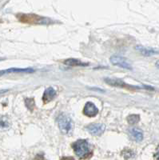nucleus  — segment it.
<instances>
[{
	"mask_svg": "<svg viewBox=\"0 0 159 160\" xmlns=\"http://www.w3.org/2000/svg\"><path fill=\"white\" fill-rule=\"evenodd\" d=\"M110 61L113 65L117 66V67H120L124 69L130 70V71L133 69L132 64L130 61H129L125 57L119 56V55H113L110 57Z\"/></svg>",
	"mask_w": 159,
	"mask_h": 160,
	"instance_id": "7ed1b4c3",
	"label": "nucleus"
},
{
	"mask_svg": "<svg viewBox=\"0 0 159 160\" xmlns=\"http://www.w3.org/2000/svg\"><path fill=\"white\" fill-rule=\"evenodd\" d=\"M56 96V91L53 88H48L45 90L42 95V101L45 103L51 102Z\"/></svg>",
	"mask_w": 159,
	"mask_h": 160,
	"instance_id": "423d86ee",
	"label": "nucleus"
},
{
	"mask_svg": "<svg viewBox=\"0 0 159 160\" xmlns=\"http://www.w3.org/2000/svg\"><path fill=\"white\" fill-rule=\"evenodd\" d=\"M75 155L80 158H87L91 154V148L90 144L87 140L79 139L72 144Z\"/></svg>",
	"mask_w": 159,
	"mask_h": 160,
	"instance_id": "f257e3e1",
	"label": "nucleus"
},
{
	"mask_svg": "<svg viewBox=\"0 0 159 160\" xmlns=\"http://www.w3.org/2000/svg\"><path fill=\"white\" fill-rule=\"evenodd\" d=\"M135 48L136 50H137L141 53L142 55H145V56H151V55L159 54V51L154 49V48H145V47H142V46H137Z\"/></svg>",
	"mask_w": 159,
	"mask_h": 160,
	"instance_id": "0eeeda50",
	"label": "nucleus"
},
{
	"mask_svg": "<svg viewBox=\"0 0 159 160\" xmlns=\"http://www.w3.org/2000/svg\"><path fill=\"white\" fill-rule=\"evenodd\" d=\"M11 72H27V73H31L34 72V70L27 68V69H19V68H11V69L5 70V71H0V75L6 74V73H11Z\"/></svg>",
	"mask_w": 159,
	"mask_h": 160,
	"instance_id": "9b49d317",
	"label": "nucleus"
},
{
	"mask_svg": "<svg viewBox=\"0 0 159 160\" xmlns=\"http://www.w3.org/2000/svg\"><path fill=\"white\" fill-rule=\"evenodd\" d=\"M64 63L66 65L68 66H72V67H85V66H88V63H85V62H81L80 60L76 59V58H68V59L64 61Z\"/></svg>",
	"mask_w": 159,
	"mask_h": 160,
	"instance_id": "1a4fd4ad",
	"label": "nucleus"
},
{
	"mask_svg": "<svg viewBox=\"0 0 159 160\" xmlns=\"http://www.w3.org/2000/svg\"><path fill=\"white\" fill-rule=\"evenodd\" d=\"M155 66H156V67H157V68H158V69H159V60H158V61H157V62H156Z\"/></svg>",
	"mask_w": 159,
	"mask_h": 160,
	"instance_id": "4468645a",
	"label": "nucleus"
},
{
	"mask_svg": "<svg viewBox=\"0 0 159 160\" xmlns=\"http://www.w3.org/2000/svg\"><path fill=\"white\" fill-rule=\"evenodd\" d=\"M84 115L89 117L95 116L98 113V110L95 105L91 102H87L84 107Z\"/></svg>",
	"mask_w": 159,
	"mask_h": 160,
	"instance_id": "39448f33",
	"label": "nucleus"
},
{
	"mask_svg": "<svg viewBox=\"0 0 159 160\" xmlns=\"http://www.w3.org/2000/svg\"><path fill=\"white\" fill-rule=\"evenodd\" d=\"M62 160H74V158H62Z\"/></svg>",
	"mask_w": 159,
	"mask_h": 160,
	"instance_id": "2eb2a0df",
	"label": "nucleus"
},
{
	"mask_svg": "<svg viewBox=\"0 0 159 160\" xmlns=\"http://www.w3.org/2000/svg\"><path fill=\"white\" fill-rule=\"evenodd\" d=\"M58 125L61 132L65 134V135L70 134L72 131L73 128H74L72 119L65 114H62L58 116Z\"/></svg>",
	"mask_w": 159,
	"mask_h": 160,
	"instance_id": "f03ea898",
	"label": "nucleus"
},
{
	"mask_svg": "<svg viewBox=\"0 0 159 160\" xmlns=\"http://www.w3.org/2000/svg\"><path fill=\"white\" fill-rule=\"evenodd\" d=\"M130 135L131 138L137 142H141L143 139V133L140 129L137 128H132L130 130Z\"/></svg>",
	"mask_w": 159,
	"mask_h": 160,
	"instance_id": "6e6552de",
	"label": "nucleus"
},
{
	"mask_svg": "<svg viewBox=\"0 0 159 160\" xmlns=\"http://www.w3.org/2000/svg\"><path fill=\"white\" fill-rule=\"evenodd\" d=\"M105 129L106 126L102 123H92L87 126V128L88 132L95 136H99V135H102L103 132L105 131Z\"/></svg>",
	"mask_w": 159,
	"mask_h": 160,
	"instance_id": "20e7f679",
	"label": "nucleus"
},
{
	"mask_svg": "<svg viewBox=\"0 0 159 160\" xmlns=\"http://www.w3.org/2000/svg\"><path fill=\"white\" fill-rule=\"evenodd\" d=\"M106 82L110 85L114 86V87H121V88H126L127 87V84L124 82L121 81V80H115V79H111V78H106Z\"/></svg>",
	"mask_w": 159,
	"mask_h": 160,
	"instance_id": "f8f14e48",
	"label": "nucleus"
},
{
	"mask_svg": "<svg viewBox=\"0 0 159 160\" xmlns=\"http://www.w3.org/2000/svg\"><path fill=\"white\" fill-rule=\"evenodd\" d=\"M11 127V122L7 117H0V131L8 130Z\"/></svg>",
	"mask_w": 159,
	"mask_h": 160,
	"instance_id": "9d476101",
	"label": "nucleus"
},
{
	"mask_svg": "<svg viewBox=\"0 0 159 160\" xmlns=\"http://www.w3.org/2000/svg\"><path fill=\"white\" fill-rule=\"evenodd\" d=\"M127 120L130 124H135L140 120V116L138 115H131L127 117Z\"/></svg>",
	"mask_w": 159,
	"mask_h": 160,
	"instance_id": "ddd939ff",
	"label": "nucleus"
}]
</instances>
